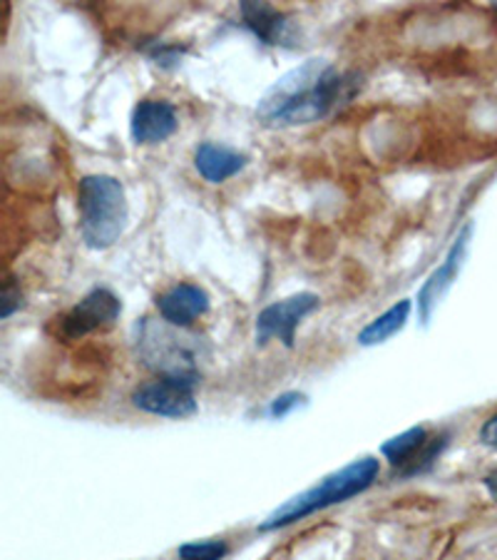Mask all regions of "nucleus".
Listing matches in <instances>:
<instances>
[{"label":"nucleus","mask_w":497,"mask_h":560,"mask_svg":"<svg viewBox=\"0 0 497 560\" xmlns=\"http://www.w3.org/2000/svg\"><path fill=\"white\" fill-rule=\"evenodd\" d=\"M356 72H341L323 58H311L288 70L271 85L257 105L261 122L294 128L329 117L358 93Z\"/></svg>","instance_id":"f257e3e1"},{"label":"nucleus","mask_w":497,"mask_h":560,"mask_svg":"<svg viewBox=\"0 0 497 560\" xmlns=\"http://www.w3.org/2000/svg\"><path fill=\"white\" fill-rule=\"evenodd\" d=\"M138 354L142 364L157 376L199 384L202 364L210 357L204 339L165 319H142L138 324Z\"/></svg>","instance_id":"f03ea898"},{"label":"nucleus","mask_w":497,"mask_h":560,"mask_svg":"<svg viewBox=\"0 0 497 560\" xmlns=\"http://www.w3.org/2000/svg\"><path fill=\"white\" fill-rule=\"evenodd\" d=\"M378 471H381V466H378V458L374 456L351 460L348 466H343L341 471L327 476L321 483H316L313 489L298 493L292 501L279 505V509L271 513L264 523H261L259 530L271 533V530L286 528L296 521H304L306 516H311L316 511H323L329 509V505L354 499V495L364 493L374 486Z\"/></svg>","instance_id":"7ed1b4c3"},{"label":"nucleus","mask_w":497,"mask_h":560,"mask_svg":"<svg viewBox=\"0 0 497 560\" xmlns=\"http://www.w3.org/2000/svg\"><path fill=\"white\" fill-rule=\"evenodd\" d=\"M80 234L90 249H107L128 228V195L113 175H85L78 185Z\"/></svg>","instance_id":"20e7f679"},{"label":"nucleus","mask_w":497,"mask_h":560,"mask_svg":"<svg viewBox=\"0 0 497 560\" xmlns=\"http://www.w3.org/2000/svg\"><path fill=\"white\" fill-rule=\"evenodd\" d=\"M134 409L152 417L165 419H187L197 413L194 384L177 382V378L157 376L152 382H144L132 392Z\"/></svg>","instance_id":"39448f33"},{"label":"nucleus","mask_w":497,"mask_h":560,"mask_svg":"<svg viewBox=\"0 0 497 560\" xmlns=\"http://www.w3.org/2000/svg\"><path fill=\"white\" fill-rule=\"evenodd\" d=\"M319 296L311 292H301L294 296H286L282 302L269 304L264 312L257 316V345L264 347L269 339H279L284 347L292 349L296 341V329L306 316H309L316 306H319Z\"/></svg>","instance_id":"423d86ee"},{"label":"nucleus","mask_w":497,"mask_h":560,"mask_svg":"<svg viewBox=\"0 0 497 560\" xmlns=\"http://www.w3.org/2000/svg\"><path fill=\"white\" fill-rule=\"evenodd\" d=\"M122 312V302L110 292V289L97 287L85 294L72 310L60 319V337L62 339H83L97 329L110 327Z\"/></svg>","instance_id":"0eeeda50"},{"label":"nucleus","mask_w":497,"mask_h":560,"mask_svg":"<svg viewBox=\"0 0 497 560\" xmlns=\"http://www.w3.org/2000/svg\"><path fill=\"white\" fill-rule=\"evenodd\" d=\"M470 237H473V222H468L463 230H460V234L453 242V247H450L448 257L442 265L433 272L426 284L421 287L418 292V316H421V324H430V316L433 312H436V306L440 304L442 296L448 294V289L453 287V282L460 275V269H463V261H465V255H468V245H470Z\"/></svg>","instance_id":"6e6552de"},{"label":"nucleus","mask_w":497,"mask_h":560,"mask_svg":"<svg viewBox=\"0 0 497 560\" xmlns=\"http://www.w3.org/2000/svg\"><path fill=\"white\" fill-rule=\"evenodd\" d=\"M157 312L165 322L187 329L210 312V294L197 284H175L157 296Z\"/></svg>","instance_id":"1a4fd4ad"},{"label":"nucleus","mask_w":497,"mask_h":560,"mask_svg":"<svg viewBox=\"0 0 497 560\" xmlns=\"http://www.w3.org/2000/svg\"><path fill=\"white\" fill-rule=\"evenodd\" d=\"M239 15L241 23L264 45H294L296 25L292 18L276 11L274 5L247 0V3L239 5Z\"/></svg>","instance_id":"9d476101"},{"label":"nucleus","mask_w":497,"mask_h":560,"mask_svg":"<svg viewBox=\"0 0 497 560\" xmlns=\"http://www.w3.org/2000/svg\"><path fill=\"white\" fill-rule=\"evenodd\" d=\"M175 105L167 101H142L132 113V140L138 144H159L177 132Z\"/></svg>","instance_id":"9b49d317"},{"label":"nucleus","mask_w":497,"mask_h":560,"mask_svg":"<svg viewBox=\"0 0 497 560\" xmlns=\"http://www.w3.org/2000/svg\"><path fill=\"white\" fill-rule=\"evenodd\" d=\"M247 162H249L247 155L227 148V144H216V142H202L194 152L197 173L212 185H222L227 183L229 177L239 175L241 170L247 167Z\"/></svg>","instance_id":"f8f14e48"},{"label":"nucleus","mask_w":497,"mask_h":560,"mask_svg":"<svg viewBox=\"0 0 497 560\" xmlns=\"http://www.w3.org/2000/svg\"><path fill=\"white\" fill-rule=\"evenodd\" d=\"M411 306H413L411 300H401L398 304H393L391 310L383 312L381 316H376V319L358 334V345L376 347V345H383V341L391 339L393 334H398L405 327V322H409V316H411Z\"/></svg>","instance_id":"ddd939ff"},{"label":"nucleus","mask_w":497,"mask_h":560,"mask_svg":"<svg viewBox=\"0 0 497 560\" xmlns=\"http://www.w3.org/2000/svg\"><path fill=\"white\" fill-rule=\"evenodd\" d=\"M426 441H428V431L423 427H415V429L403 431L401 436L386 441V444L381 446V454L398 468V466H403L405 460L418 454Z\"/></svg>","instance_id":"4468645a"},{"label":"nucleus","mask_w":497,"mask_h":560,"mask_svg":"<svg viewBox=\"0 0 497 560\" xmlns=\"http://www.w3.org/2000/svg\"><path fill=\"white\" fill-rule=\"evenodd\" d=\"M446 444H448L446 433H442V436H438V439L426 441V444H423V448L418 451V454L405 460L403 466L395 468V474L401 476V478H409V476H418L423 471H428V468L436 464V458L440 456V451L446 448Z\"/></svg>","instance_id":"2eb2a0df"},{"label":"nucleus","mask_w":497,"mask_h":560,"mask_svg":"<svg viewBox=\"0 0 497 560\" xmlns=\"http://www.w3.org/2000/svg\"><path fill=\"white\" fill-rule=\"evenodd\" d=\"M227 553V540H192L177 550L179 560H222Z\"/></svg>","instance_id":"dca6fc26"},{"label":"nucleus","mask_w":497,"mask_h":560,"mask_svg":"<svg viewBox=\"0 0 497 560\" xmlns=\"http://www.w3.org/2000/svg\"><path fill=\"white\" fill-rule=\"evenodd\" d=\"M23 306V292L21 287L15 284V279H5L3 284V294H0V316L8 319L15 310H21Z\"/></svg>","instance_id":"f3484780"},{"label":"nucleus","mask_w":497,"mask_h":560,"mask_svg":"<svg viewBox=\"0 0 497 560\" xmlns=\"http://www.w3.org/2000/svg\"><path fill=\"white\" fill-rule=\"evenodd\" d=\"M304 401H306L304 394L286 392V394L276 396V399L271 401L269 413H271V417H274V419H284V417H288V413H292L294 409H298V406H301Z\"/></svg>","instance_id":"a211bd4d"},{"label":"nucleus","mask_w":497,"mask_h":560,"mask_svg":"<svg viewBox=\"0 0 497 560\" xmlns=\"http://www.w3.org/2000/svg\"><path fill=\"white\" fill-rule=\"evenodd\" d=\"M481 441L485 446L497 448V413L493 419H487L481 429Z\"/></svg>","instance_id":"6ab92c4d"},{"label":"nucleus","mask_w":497,"mask_h":560,"mask_svg":"<svg viewBox=\"0 0 497 560\" xmlns=\"http://www.w3.org/2000/svg\"><path fill=\"white\" fill-rule=\"evenodd\" d=\"M485 489H487V493H490L493 499L497 501V471L485 478Z\"/></svg>","instance_id":"aec40b11"}]
</instances>
